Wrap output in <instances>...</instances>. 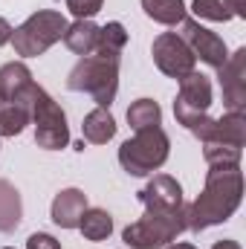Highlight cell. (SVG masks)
I'll return each mask as SVG.
<instances>
[{
    "mask_svg": "<svg viewBox=\"0 0 246 249\" xmlns=\"http://www.w3.org/2000/svg\"><path fill=\"white\" fill-rule=\"evenodd\" d=\"M244 197V171L241 165L232 168H209L206 186L200 197L185 209V229L188 232H203L209 226H217L229 220Z\"/></svg>",
    "mask_w": 246,
    "mask_h": 249,
    "instance_id": "6da1fadb",
    "label": "cell"
},
{
    "mask_svg": "<svg viewBox=\"0 0 246 249\" xmlns=\"http://www.w3.org/2000/svg\"><path fill=\"white\" fill-rule=\"evenodd\" d=\"M119 53H105L96 50L90 55H84L67 75V87L75 93H87L93 96V102L99 107H110L119 90Z\"/></svg>",
    "mask_w": 246,
    "mask_h": 249,
    "instance_id": "7a4b0ae2",
    "label": "cell"
},
{
    "mask_svg": "<svg viewBox=\"0 0 246 249\" xmlns=\"http://www.w3.org/2000/svg\"><path fill=\"white\" fill-rule=\"evenodd\" d=\"M185 209L188 206H177V209L151 206V209H145V214L122 232V241L130 249H162L174 244L183 232H188L185 229Z\"/></svg>",
    "mask_w": 246,
    "mask_h": 249,
    "instance_id": "3957f363",
    "label": "cell"
},
{
    "mask_svg": "<svg viewBox=\"0 0 246 249\" xmlns=\"http://www.w3.org/2000/svg\"><path fill=\"white\" fill-rule=\"evenodd\" d=\"M29 122L35 124V142L44 151H61L70 145V124H67V113L61 105L38 84H32L29 96Z\"/></svg>",
    "mask_w": 246,
    "mask_h": 249,
    "instance_id": "277c9868",
    "label": "cell"
},
{
    "mask_svg": "<svg viewBox=\"0 0 246 249\" xmlns=\"http://www.w3.org/2000/svg\"><path fill=\"white\" fill-rule=\"evenodd\" d=\"M168 151H171V139L162 127L136 130V136L122 142L119 148V165L130 177H148L165 165Z\"/></svg>",
    "mask_w": 246,
    "mask_h": 249,
    "instance_id": "5b68a950",
    "label": "cell"
},
{
    "mask_svg": "<svg viewBox=\"0 0 246 249\" xmlns=\"http://www.w3.org/2000/svg\"><path fill=\"white\" fill-rule=\"evenodd\" d=\"M67 32V18L55 9H41L29 15L15 32H12V47L20 58H35L44 55L53 44H58Z\"/></svg>",
    "mask_w": 246,
    "mask_h": 249,
    "instance_id": "8992f818",
    "label": "cell"
},
{
    "mask_svg": "<svg viewBox=\"0 0 246 249\" xmlns=\"http://www.w3.org/2000/svg\"><path fill=\"white\" fill-rule=\"evenodd\" d=\"M211 107V81L203 72H188L185 78H180V93L174 99V116L183 127L197 124L203 116H209Z\"/></svg>",
    "mask_w": 246,
    "mask_h": 249,
    "instance_id": "52a82bcc",
    "label": "cell"
},
{
    "mask_svg": "<svg viewBox=\"0 0 246 249\" xmlns=\"http://www.w3.org/2000/svg\"><path fill=\"white\" fill-rule=\"evenodd\" d=\"M177 35L185 41V47L191 50V55L200 58L203 64H209L211 70H220V67L226 64V58H229V47H226V41H223L217 32L200 26V20L185 18L183 23H180V32H177Z\"/></svg>",
    "mask_w": 246,
    "mask_h": 249,
    "instance_id": "ba28073f",
    "label": "cell"
},
{
    "mask_svg": "<svg viewBox=\"0 0 246 249\" xmlns=\"http://www.w3.org/2000/svg\"><path fill=\"white\" fill-rule=\"evenodd\" d=\"M151 55H154V64L162 75L168 78H185L188 72H194V64L197 58L191 55V50L185 47V41L177 35V32H162L154 38V47H151Z\"/></svg>",
    "mask_w": 246,
    "mask_h": 249,
    "instance_id": "9c48e42d",
    "label": "cell"
},
{
    "mask_svg": "<svg viewBox=\"0 0 246 249\" xmlns=\"http://www.w3.org/2000/svg\"><path fill=\"white\" fill-rule=\"evenodd\" d=\"M203 145H211V142H220V145H235V148H244L246 139V116L244 113H223L220 119H211V116H203L197 124L188 127Z\"/></svg>",
    "mask_w": 246,
    "mask_h": 249,
    "instance_id": "30bf717a",
    "label": "cell"
},
{
    "mask_svg": "<svg viewBox=\"0 0 246 249\" xmlns=\"http://www.w3.org/2000/svg\"><path fill=\"white\" fill-rule=\"evenodd\" d=\"M220 90H223V105L229 113H244L246 110V47L235 50L226 64L217 70Z\"/></svg>",
    "mask_w": 246,
    "mask_h": 249,
    "instance_id": "8fae6325",
    "label": "cell"
},
{
    "mask_svg": "<svg viewBox=\"0 0 246 249\" xmlns=\"http://www.w3.org/2000/svg\"><path fill=\"white\" fill-rule=\"evenodd\" d=\"M139 203L145 209L151 206H159V209H177V206H185L183 200V188L174 177L168 174H154L151 183L139 191Z\"/></svg>",
    "mask_w": 246,
    "mask_h": 249,
    "instance_id": "7c38bea8",
    "label": "cell"
},
{
    "mask_svg": "<svg viewBox=\"0 0 246 249\" xmlns=\"http://www.w3.org/2000/svg\"><path fill=\"white\" fill-rule=\"evenodd\" d=\"M32 72L23 61H9L0 67V105L26 102V93L32 87Z\"/></svg>",
    "mask_w": 246,
    "mask_h": 249,
    "instance_id": "4fadbf2b",
    "label": "cell"
},
{
    "mask_svg": "<svg viewBox=\"0 0 246 249\" xmlns=\"http://www.w3.org/2000/svg\"><path fill=\"white\" fill-rule=\"evenodd\" d=\"M84 209H87V194L81 188H64L53 200V223L61 229H78Z\"/></svg>",
    "mask_w": 246,
    "mask_h": 249,
    "instance_id": "5bb4252c",
    "label": "cell"
},
{
    "mask_svg": "<svg viewBox=\"0 0 246 249\" xmlns=\"http://www.w3.org/2000/svg\"><path fill=\"white\" fill-rule=\"evenodd\" d=\"M99 29L102 26H96L93 20H75V23H67V32H64V44H67V50H72L75 55H90V53H96V47H99Z\"/></svg>",
    "mask_w": 246,
    "mask_h": 249,
    "instance_id": "9a60e30c",
    "label": "cell"
},
{
    "mask_svg": "<svg viewBox=\"0 0 246 249\" xmlns=\"http://www.w3.org/2000/svg\"><path fill=\"white\" fill-rule=\"evenodd\" d=\"M81 133H84V142L90 145H105L116 136V119L107 107H96L84 116V124H81Z\"/></svg>",
    "mask_w": 246,
    "mask_h": 249,
    "instance_id": "2e32d148",
    "label": "cell"
},
{
    "mask_svg": "<svg viewBox=\"0 0 246 249\" xmlns=\"http://www.w3.org/2000/svg\"><path fill=\"white\" fill-rule=\"evenodd\" d=\"M191 12L197 18L217 20V23H226L232 18H246L244 0H194L191 3Z\"/></svg>",
    "mask_w": 246,
    "mask_h": 249,
    "instance_id": "e0dca14e",
    "label": "cell"
},
{
    "mask_svg": "<svg viewBox=\"0 0 246 249\" xmlns=\"http://www.w3.org/2000/svg\"><path fill=\"white\" fill-rule=\"evenodd\" d=\"M20 217H23V203L18 188L9 180H0V232L3 235L15 232L20 226Z\"/></svg>",
    "mask_w": 246,
    "mask_h": 249,
    "instance_id": "ac0fdd59",
    "label": "cell"
},
{
    "mask_svg": "<svg viewBox=\"0 0 246 249\" xmlns=\"http://www.w3.org/2000/svg\"><path fill=\"white\" fill-rule=\"evenodd\" d=\"M142 9L151 20H157L162 26H180L188 12L183 0H142Z\"/></svg>",
    "mask_w": 246,
    "mask_h": 249,
    "instance_id": "d6986e66",
    "label": "cell"
},
{
    "mask_svg": "<svg viewBox=\"0 0 246 249\" xmlns=\"http://www.w3.org/2000/svg\"><path fill=\"white\" fill-rule=\"evenodd\" d=\"M78 229L87 241H107L110 232H113V217L105 212V209H84L81 220H78Z\"/></svg>",
    "mask_w": 246,
    "mask_h": 249,
    "instance_id": "ffe728a7",
    "label": "cell"
},
{
    "mask_svg": "<svg viewBox=\"0 0 246 249\" xmlns=\"http://www.w3.org/2000/svg\"><path fill=\"white\" fill-rule=\"evenodd\" d=\"M127 124L133 130H148V127H159L162 124V110L154 99H136L127 107Z\"/></svg>",
    "mask_w": 246,
    "mask_h": 249,
    "instance_id": "44dd1931",
    "label": "cell"
},
{
    "mask_svg": "<svg viewBox=\"0 0 246 249\" xmlns=\"http://www.w3.org/2000/svg\"><path fill=\"white\" fill-rule=\"evenodd\" d=\"M32 90V87H29ZM29 96V93H26ZM29 124V105L26 102H12L0 105V136H18Z\"/></svg>",
    "mask_w": 246,
    "mask_h": 249,
    "instance_id": "7402d4cb",
    "label": "cell"
},
{
    "mask_svg": "<svg viewBox=\"0 0 246 249\" xmlns=\"http://www.w3.org/2000/svg\"><path fill=\"white\" fill-rule=\"evenodd\" d=\"M241 154H244V148L220 145V142H211V145L203 148V157H206V165L209 168H232V165H241Z\"/></svg>",
    "mask_w": 246,
    "mask_h": 249,
    "instance_id": "603a6c76",
    "label": "cell"
},
{
    "mask_svg": "<svg viewBox=\"0 0 246 249\" xmlns=\"http://www.w3.org/2000/svg\"><path fill=\"white\" fill-rule=\"evenodd\" d=\"M64 3H67V9L75 15V20H90V18L99 15L102 6H105V0H64Z\"/></svg>",
    "mask_w": 246,
    "mask_h": 249,
    "instance_id": "cb8c5ba5",
    "label": "cell"
},
{
    "mask_svg": "<svg viewBox=\"0 0 246 249\" xmlns=\"http://www.w3.org/2000/svg\"><path fill=\"white\" fill-rule=\"evenodd\" d=\"M26 249H61V244L53 235H47V232H35V235H29Z\"/></svg>",
    "mask_w": 246,
    "mask_h": 249,
    "instance_id": "d4e9b609",
    "label": "cell"
},
{
    "mask_svg": "<svg viewBox=\"0 0 246 249\" xmlns=\"http://www.w3.org/2000/svg\"><path fill=\"white\" fill-rule=\"evenodd\" d=\"M12 32H15L12 23H9L6 18H0V47H6V44L12 41Z\"/></svg>",
    "mask_w": 246,
    "mask_h": 249,
    "instance_id": "484cf974",
    "label": "cell"
},
{
    "mask_svg": "<svg viewBox=\"0 0 246 249\" xmlns=\"http://www.w3.org/2000/svg\"><path fill=\"white\" fill-rule=\"evenodd\" d=\"M211 249H241V244H238V241H232V238H226V241H217Z\"/></svg>",
    "mask_w": 246,
    "mask_h": 249,
    "instance_id": "4316f807",
    "label": "cell"
},
{
    "mask_svg": "<svg viewBox=\"0 0 246 249\" xmlns=\"http://www.w3.org/2000/svg\"><path fill=\"white\" fill-rule=\"evenodd\" d=\"M165 249H197V247H194V244H177V241H174V244H168Z\"/></svg>",
    "mask_w": 246,
    "mask_h": 249,
    "instance_id": "83f0119b",
    "label": "cell"
},
{
    "mask_svg": "<svg viewBox=\"0 0 246 249\" xmlns=\"http://www.w3.org/2000/svg\"><path fill=\"white\" fill-rule=\"evenodd\" d=\"M3 249H12V247H3Z\"/></svg>",
    "mask_w": 246,
    "mask_h": 249,
    "instance_id": "f1b7e54d",
    "label": "cell"
}]
</instances>
